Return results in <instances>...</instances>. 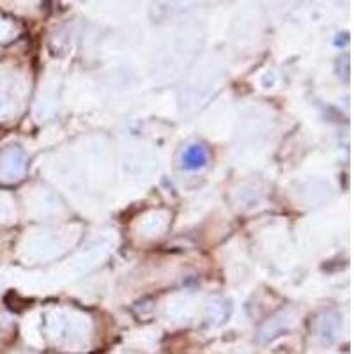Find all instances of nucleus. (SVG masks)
<instances>
[{
  "mask_svg": "<svg viewBox=\"0 0 354 354\" xmlns=\"http://www.w3.org/2000/svg\"><path fill=\"white\" fill-rule=\"evenodd\" d=\"M205 163V154L202 147H189L185 154V165L188 169H197Z\"/></svg>",
  "mask_w": 354,
  "mask_h": 354,
  "instance_id": "1",
  "label": "nucleus"
}]
</instances>
